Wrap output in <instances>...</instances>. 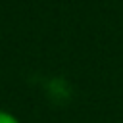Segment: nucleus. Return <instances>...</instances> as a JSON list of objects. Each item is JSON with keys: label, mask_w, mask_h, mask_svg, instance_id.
Segmentation results:
<instances>
[{"label": "nucleus", "mask_w": 123, "mask_h": 123, "mask_svg": "<svg viewBox=\"0 0 123 123\" xmlns=\"http://www.w3.org/2000/svg\"><path fill=\"white\" fill-rule=\"evenodd\" d=\"M0 123H21L17 115H13L8 110H0Z\"/></svg>", "instance_id": "nucleus-1"}]
</instances>
